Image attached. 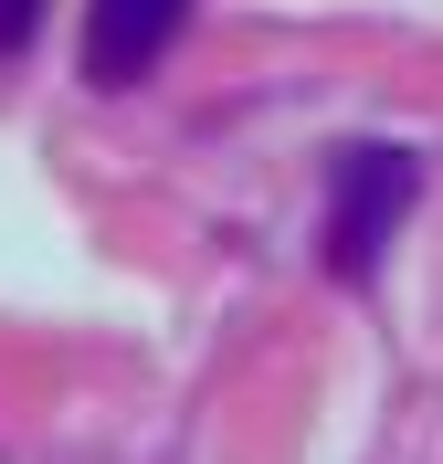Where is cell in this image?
<instances>
[{"mask_svg":"<svg viewBox=\"0 0 443 464\" xmlns=\"http://www.w3.org/2000/svg\"><path fill=\"white\" fill-rule=\"evenodd\" d=\"M422 201V159L412 148H338V169H327V275L338 285H370L390 254V232L412 222Z\"/></svg>","mask_w":443,"mask_h":464,"instance_id":"cell-1","label":"cell"},{"mask_svg":"<svg viewBox=\"0 0 443 464\" xmlns=\"http://www.w3.org/2000/svg\"><path fill=\"white\" fill-rule=\"evenodd\" d=\"M179 22H190V0H95L85 11V85H148L159 74V53L179 43Z\"/></svg>","mask_w":443,"mask_h":464,"instance_id":"cell-2","label":"cell"},{"mask_svg":"<svg viewBox=\"0 0 443 464\" xmlns=\"http://www.w3.org/2000/svg\"><path fill=\"white\" fill-rule=\"evenodd\" d=\"M32 22H43V0H0V63L32 43Z\"/></svg>","mask_w":443,"mask_h":464,"instance_id":"cell-3","label":"cell"}]
</instances>
